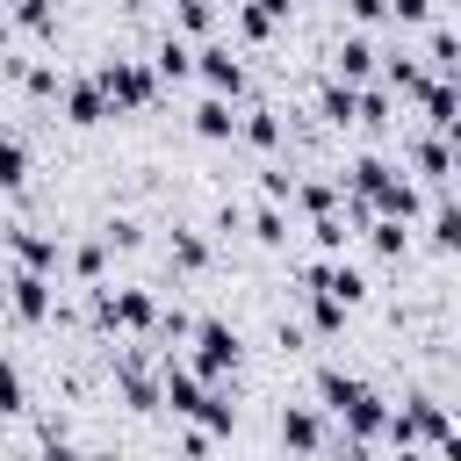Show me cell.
<instances>
[{
    "instance_id": "6da1fadb",
    "label": "cell",
    "mask_w": 461,
    "mask_h": 461,
    "mask_svg": "<svg viewBox=\"0 0 461 461\" xmlns=\"http://www.w3.org/2000/svg\"><path fill=\"white\" fill-rule=\"evenodd\" d=\"M194 353H187V367L202 375V382H223V375H238V360H245V339H238V324H223V317H194Z\"/></svg>"
},
{
    "instance_id": "7a4b0ae2",
    "label": "cell",
    "mask_w": 461,
    "mask_h": 461,
    "mask_svg": "<svg viewBox=\"0 0 461 461\" xmlns=\"http://www.w3.org/2000/svg\"><path fill=\"white\" fill-rule=\"evenodd\" d=\"M382 439H396L403 454L411 447H439V439H454V425H447V403L439 396H403V411H389V425H382Z\"/></svg>"
},
{
    "instance_id": "3957f363",
    "label": "cell",
    "mask_w": 461,
    "mask_h": 461,
    "mask_svg": "<svg viewBox=\"0 0 461 461\" xmlns=\"http://www.w3.org/2000/svg\"><path fill=\"white\" fill-rule=\"evenodd\" d=\"M94 86H101L108 115H130V108H151V101H158V79H151V65H137V58H108V65L94 72Z\"/></svg>"
},
{
    "instance_id": "277c9868",
    "label": "cell",
    "mask_w": 461,
    "mask_h": 461,
    "mask_svg": "<svg viewBox=\"0 0 461 461\" xmlns=\"http://www.w3.org/2000/svg\"><path fill=\"white\" fill-rule=\"evenodd\" d=\"M94 324L144 339V331H158V303H151V288H94Z\"/></svg>"
},
{
    "instance_id": "5b68a950",
    "label": "cell",
    "mask_w": 461,
    "mask_h": 461,
    "mask_svg": "<svg viewBox=\"0 0 461 461\" xmlns=\"http://www.w3.org/2000/svg\"><path fill=\"white\" fill-rule=\"evenodd\" d=\"M194 79H202L216 101H238V94H245V65H238L230 43H202V50H194Z\"/></svg>"
},
{
    "instance_id": "8992f818",
    "label": "cell",
    "mask_w": 461,
    "mask_h": 461,
    "mask_svg": "<svg viewBox=\"0 0 461 461\" xmlns=\"http://www.w3.org/2000/svg\"><path fill=\"white\" fill-rule=\"evenodd\" d=\"M0 245H7L14 274H50V267L65 259V245H58V238H43V230H29V223H14V230H7Z\"/></svg>"
},
{
    "instance_id": "52a82bcc",
    "label": "cell",
    "mask_w": 461,
    "mask_h": 461,
    "mask_svg": "<svg viewBox=\"0 0 461 461\" xmlns=\"http://www.w3.org/2000/svg\"><path fill=\"white\" fill-rule=\"evenodd\" d=\"M7 310H14L22 324H43V317H50V274H14V267H7Z\"/></svg>"
},
{
    "instance_id": "ba28073f",
    "label": "cell",
    "mask_w": 461,
    "mask_h": 461,
    "mask_svg": "<svg viewBox=\"0 0 461 461\" xmlns=\"http://www.w3.org/2000/svg\"><path fill=\"white\" fill-rule=\"evenodd\" d=\"M331 65H339V79H346V86H367V79H375V65H382V50H375V36H360V29H353V36H339Z\"/></svg>"
},
{
    "instance_id": "9c48e42d",
    "label": "cell",
    "mask_w": 461,
    "mask_h": 461,
    "mask_svg": "<svg viewBox=\"0 0 461 461\" xmlns=\"http://www.w3.org/2000/svg\"><path fill=\"white\" fill-rule=\"evenodd\" d=\"M339 425H346V439H367V447H375V439H382V425H389V403H382L375 389H360V396L339 411Z\"/></svg>"
},
{
    "instance_id": "30bf717a",
    "label": "cell",
    "mask_w": 461,
    "mask_h": 461,
    "mask_svg": "<svg viewBox=\"0 0 461 461\" xmlns=\"http://www.w3.org/2000/svg\"><path fill=\"white\" fill-rule=\"evenodd\" d=\"M281 447H288V454H324V418H317L310 403H288V411H281Z\"/></svg>"
},
{
    "instance_id": "8fae6325",
    "label": "cell",
    "mask_w": 461,
    "mask_h": 461,
    "mask_svg": "<svg viewBox=\"0 0 461 461\" xmlns=\"http://www.w3.org/2000/svg\"><path fill=\"white\" fill-rule=\"evenodd\" d=\"M115 382H122L130 411H158V375H151L137 353H115Z\"/></svg>"
},
{
    "instance_id": "7c38bea8",
    "label": "cell",
    "mask_w": 461,
    "mask_h": 461,
    "mask_svg": "<svg viewBox=\"0 0 461 461\" xmlns=\"http://www.w3.org/2000/svg\"><path fill=\"white\" fill-rule=\"evenodd\" d=\"M411 166L447 194V180H454V144H447V137H411Z\"/></svg>"
},
{
    "instance_id": "4fadbf2b",
    "label": "cell",
    "mask_w": 461,
    "mask_h": 461,
    "mask_svg": "<svg viewBox=\"0 0 461 461\" xmlns=\"http://www.w3.org/2000/svg\"><path fill=\"white\" fill-rule=\"evenodd\" d=\"M58 94H65V122H79V130L108 122V101H101V86H94V79H72V86H58Z\"/></svg>"
},
{
    "instance_id": "5bb4252c",
    "label": "cell",
    "mask_w": 461,
    "mask_h": 461,
    "mask_svg": "<svg viewBox=\"0 0 461 461\" xmlns=\"http://www.w3.org/2000/svg\"><path fill=\"white\" fill-rule=\"evenodd\" d=\"M194 137L230 144V137H238V108H230V101H216V94H209V101H194Z\"/></svg>"
},
{
    "instance_id": "9a60e30c",
    "label": "cell",
    "mask_w": 461,
    "mask_h": 461,
    "mask_svg": "<svg viewBox=\"0 0 461 461\" xmlns=\"http://www.w3.org/2000/svg\"><path fill=\"white\" fill-rule=\"evenodd\" d=\"M360 230H367V252L375 259H403L411 252V223H396V216H367Z\"/></svg>"
},
{
    "instance_id": "2e32d148",
    "label": "cell",
    "mask_w": 461,
    "mask_h": 461,
    "mask_svg": "<svg viewBox=\"0 0 461 461\" xmlns=\"http://www.w3.org/2000/svg\"><path fill=\"white\" fill-rule=\"evenodd\" d=\"M166 259H173L180 274H202V267H209V238H202L194 223H173V238H166Z\"/></svg>"
},
{
    "instance_id": "e0dca14e",
    "label": "cell",
    "mask_w": 461,
    "mask_h": 461,
    "mask_svg": "<svg viewBox=\"0 0 461 461\" xmlns=\"http://www.w3.org/2000/svg\"><path fill=\"white\" fill-rule=\"evenodd\" d=\"M187 72H194L187 36H158V50H151V79H187Z\"/></svg>"
},
{
    "instance_id": "ac0fdd59",
    "label": "cell",
    "mask_w": 461,
    "mask_h": 461,
    "mask_svg": "<svg viewBox=\"0 0 461 461\" xmlns=\"http://www.w3.org/2000/svg\"><path fill=\"white\" fill-rule=\"evenodd\" d=\"M238 144L274 151V144H281V115H274V108H245V115H238Z\"/></svg>"
},
{
    "instance_id": "d6986e66",
    "label": "cell",
    "mask_w": 461,
    "mask_h": 461,
    "mask_svg": "<svg viewBox=\"0 0 461 461\" xmlns=\"http://www.w3.org/2000/svg\"><path fill=\"white\" fill-rule=\"evenodd\" d=\"M360 389H367L360 375H346V367H317V396H324V411H331V418H339V411H346Z\"/></svg>"
},
{
    "instance_id": "ffe728a7",
    "label": "cell",
    "mask_w": 461,
    "mask_h": 461,
    "mask_svg": "<svg viewBox=\"0 0 461 461\" xmlns=\"http://www.w3.org/2000/svg\"><path fill=\"white\" fill-rule=\"evenodd\" d=\"M22 180H29V144H22V137H14V130H0V187H7V194H14V187H22Z\"/></svg>"
},
{
    "instance_id": "44dd1931",
    "label": "cell",
    "mask_w": 461,
    "mask_h": 461,
    "mask_svg": "<svg viewBox=\"0 0 461 461\" xmlns=\"http://www.w3.org/2000/svg\"><path fill=\"white\" fill-rule=\"evenodd\" d=\"M353 94H360V86H346V79H331V86H324V94H317V115H324V122H339V130H346V122H353Z\"/></svg>"
},
{
    "instance_id": "7402d4cb",
    "label": "cell",
    "mask_w": 461,
    "mask_h": 461,
    "mask_svg": "<svg viewBox=\"0 0 461 461\" xmlns=\"http://www.w3.org/2000/svg\"><path fill=\"white\" fill-rule=\"evenodd\" d=\"M14 29H22V36H50V29H58V7H50V0H14Z\"/></svg>"
},
{
    "instance_id": "603a6c76",
    "label": "cell",
    "mask_w": 461,
    "mask_h": 461,
    "mask_svg": "<svg viewBox=\"0 0 461 461\" xmlns=\"http://www.w3.org/2000/svg\"><path fill=\"white\" fill-rule=\"evenodd\" d=\"M173 22H180L173 36H209V29H216V0H180Z\"/></svg>"
},
{
    "instance_id": "cb8c5ba5",
    "label": "cell",
    "mask_w": 461,
    "mask_h": 461,
    "mask_svg": "<svg viewBox=\"0 0 461 461\" xmlns=\"http://www.w3.org/2000/svg\"><path fill=\"white\" fill-rule=\"evenodd\" d=\"M310 238H317V252H324V259H339V252H346V238H353V230H346V216H339V209H331V216H317V223H310Z\"/></svg>"
},
{
    "instance_id": "d4e9b609",
    "label": "cell",
    "mask_w": 461,
    "mask_h": 461,
    "mask_svg": "<svg viewBox=\"0 0 461 461\" xmlns=\"http://www.w3.org/2000/svg\"><path fill=\"white\" fill-rule=\"evenodd\" d=\"M230 36H238V43H267V36H274V22H267L259 7H245V0H238V14H230Z\"/></svg>"
},
{
    "instance_id": "484cf974",
    "label": "cell",
    "mask_w": 461,
    "mask_h": 461,
    "mask_svg": "<svg viewBox=\"0 0 461 461\" xmlns=\"http://www.w3.org/2000/svg\"><path fill=\"white\" fill-rule=\"evenodd\" d=\"M252 238H259V245H288V216H281L274 202H259V209H252Z\"/></svg>"
},
{
    "instance_id": "4316f807",
    "label": "cell",
    "mask_w": 461,
    "mask_h": 461,
    "mask_svg": "<svg viewBox=\"0 0 461 461\" xmlns=\"http://www.w3.org/2000/svg\"><path fill=\"white\" fill-rule=\"evenodd\" d=\"M101 245H108V252H137V245H144V223H137V216H108Z\"/></svg>"
},
{
    "instance_id": "83f0119b",
    "label": "cell",
    "mask_w": 461,
    "mask_h": 461,
    "mask_svg": "<svg viewBox=\"0 0 461 461\" xmlns=\"http://www.w3.org/2000/svg\"><path fill=\"white\" fill-rule=\"evenodd\" d=\"M310 331H317V339H339V331H346V310H339L331 295H310Z\"/></svg>"
},
{
    "instance_id": "f1b7e54d",
    "label": "cell",
    "mask_w": 461,
    "mask_h": 461,
    "mask_svg": "<svg viewBox=\"0 0 461 461\" xmlns=\"http://www.w3.org/2000/svg\"><path fill=\"white\" fill-rule=\"evenodd\" d=\"M432 245H439V252H454V245H461V216H454V202H447V194H439V209H432Z\"/></svg>"
},
{
    "instance_id": "f546056e",
    "label": "cell",
    "mask_w": 461,
    "mask_h": 461,
    "mask_svg": "<svg viewBox=\"0 0 461 461\" xmlns=\"http://www.w3.org/2000/svg\"><path fill=\"white\" fill-rule=\"evenodd\" d=\"M101 267H108V245H101V238L72 245V274H79V281H101Z\"/></svg>"
},
{
    "instance_id": "4dcf8cb0",
    "label": "cell",
    "mask_w": 461,
    "mask_h": 461,
    "mask_svg": "<svg viewBox=\"0 0 461 461\" xmlns=\"http://www.w3.org/2000/svg\"><path fill=\"white\" fill-rule=\"evenodd\" d=\"M22 403H29V396H22V367H14L7 353H0V418H14Z\"/></svg>"
},
{
    "instance_id": "1f68e13d",
    "label": "cell",
    "mask_w": 461,
    "mask_h": 461,
    "mask_svg": "<svg viewBox=\"0 0 461 461\" xmlns=\"http://www.w3.org/2000/svg\"><path fill=\"white\" fill-rule=\"evenodd\" d=\"M14 79H22V86H29V94H36V101H50V94H58V86H65V79H58V65H22V72H14Z\"/></svg>"
},
{
    "instance_id": "d6a6232c",
    "label": "cell",
    "mask_w": 461,
    "mask_h": 461,
    "mask_svg": "<svg viewBox=\"0 0 461 461\" xmlns=\"http://www.w3.org/2000/svg\"><path fill=\"white\" fill-rule=\"evenodd\" d=\"M389 14H396L403 29H432V22H439V7H432V0H389Z\"/></svg>"
},
{
    "instance_id": "836d02e7",
    "label": "cell",
    "mask_w": 461,
    "mask_h": 461,
    "mask_svg": "<svg viewBox=\"0 0 461 461\" xmlns=\"http://www.w3.org/2000/svg\"><path fill=\"white\" fill-rule=\"evenodd\" d=\"M259 194H267V202L281 209V202L295 194V173H288V166H267V173H259Z\"/></svg>"
},
{
    "instance_id": "e575fe53",
    "label": "cell",
    "mask_w": 461,
    "mask_h": 461,
    "mask_svg": "<svg viewBox=\"0 0 461 461\" xmlns=\"http://www.w3.org/2000/svg\"><path fill=\"white\" fill-rule=\"evenodd\" d=\"M339 7H346V14H353V22H360V29H367V22H382V14H389V0H339Z\"/></svg>"
},
{
    "instance_id": "d590c367",
    "label": "cell",
    "mask_w": 461,
    "mask_h": 461,
    "mask_svg": "<svg viewBox=\"0 0 461 461\" xmlns=\"http://www.w3.org/2000/svg\"><path fill=\"white\" fill-rule=\"evenodd\" d=\"M339 461H382V454H375L367 439H346V447H339Z\"/></svg>"
},
{
    "instance_id": "8d00e7d4",
    "label": "cell",
    "mask_w": 461,
    "mask_h": 461,
    "mask_svg": "<svg viewBox=\"0 0 461 461\" xmlns=\"http://www.w3.org/2000/svg\"><path fill=\"white\" fill-rule=\"evenodd\" d=\"M245 7H259V14H267V22H281V14H288V7H295V0H245Z\"/></svg>"
},
{
    "instance_id": "74e56055",
    "label": "cell",
    "mask_w": 461,
    "mask_h": 461,
    "mask_svg": "<svg viewBox=\"0 0 461 461\" xmlns=\"http://www.w3.org/2000/svg\"><path fill=\"white\" fill-rule=\"evenodd\" d=\"M94 461H122V454H94Z\"/></svg>"
},
{
    "instance_id": "f35d334b",
    "label": "cell",
    "mask_w": 461,
    "mask_h": 461,
    "mask_svg": "<svg viewBox=\"0 0 461 461\" xmlns=\"http://www.w3.org/2000/svg\"><path fill=\"white\" fill-rule=\"evenodd\" d=\"M130 7H137V0H130Z\"/></svg>"
}]
</instances>
